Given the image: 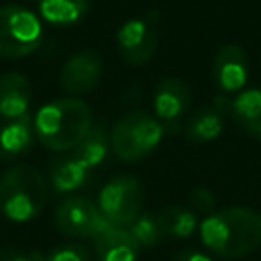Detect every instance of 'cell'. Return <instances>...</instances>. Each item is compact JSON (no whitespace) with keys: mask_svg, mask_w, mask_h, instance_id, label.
I'll return each mask as SVG.
<instances>
[{"mask_svg":"<svg viewBox=\"0 0 261 261\" xmlns=\"http://www.w3.org/2000/svg\"><path fill=\"white\" fill-rule=\"evenodd\" d=\"M190 102L192 92L184 80L175 75L159 80L153 94V110L155 118L163 126V133H175L179 128V118L190 108Z\"/></svg>","mask_w":261,"mask_h":261,"instance_id":"8","label":"cell"},{"mask_svg":"<svg viewBox=\"0 0 261 261\" xmlns=\"http://www.w3.org/2000/svg\"><path fill=\"white\" fill-rule=\"evenodd\" d=\"M247 73H249V63H247V53L234 45L226 43L222 45L214 59H212V82L222 94H234L241 92L247 84Z\"/></svg>","mask_w":261,"mask_h":261,"instance_id":"11","label":"cell"},{"mask_svg":"<svg viewBox=\"0 0 261 261\" xmlns=\"http://www.w3.org/2000/svg\"><path fill=\"white\" fill-rule=\"evenodd\" d=\"M110 135L106 130V124L98 122L92 124V128L88 130V135L82 139V143L73 149V157L80 159L90 171L98 165L104 163V159L108 157L110 151Z\"/></svg>","mask_w":261,"mask_h":261,"instance_id":"17","label":"cell"},{"mask_svg":"<svg viewBox=\"0 0 261 261\" xmlns=\"http://www.w3.org/2000/svg\"><path fill=\"white\" fill-rule=\"evenodd\" d=\"M35 137L55 153L73 151L92 128V110L80 98H57L41 106L33 118Z\"/></svg>","mask_w":261,"mask_h":261,"instance_id":"2","label":"cell"},{"mask_svg":"<svg viewBox=\"0 0 261 261\" xmlns=\"http://www.w3.org/2000/svg\"><path fill=\"white\" fill-rule=\"evenodd\" d=\"M90 169L73 155H61L49 163V181L57 194H69L86 186Z\"/></svg>","mask_w":261,"mask_h":261,"instance_id":"15","label":"cell"},{"mask_svg":"<svg viewBox=\"0 0 261 261\" xmlns=\"http://www.w3.org/2000/svg\"><path fill=\"white\" fill-rule=\"evenodd\" d=\"M55 226L61 234L71 239H94L104 228H108L110 222L90 198L71 196L55 208Z\"/></svg>","mask_w":261,"mask_h":261,"instance_id":"7","label":"cell"},{"mask_svg":"<svg viewBox=\"0 0 261 261\" xmlns=\"http://www.w3.org/2000/svg\"><path fill=\"white\" fill-rule=\"evenodd\" d=\"M222 118L224 116H220L212 106H204V108L196 110L190 116V120L186 122L184 133H186L188 141H192V143H208V141H214L222 133V126H224L222 124Z\"/></svg>","mask_w":261,"mask_h":261,"instance_id":"19","label":"cell"},{"mask_svg":"<svg viewBox=\"0 0 261 261\" xmlns=\"http://www.w3.org/2000/svg\"><path fill=\"white\" fill-rule=\"evenodd\" d=\"M190 204L196 212H204V214H212L214 206H216V198L208 188H194L190 192Z\"/></svg>","mask_w":261,"mask_h":261,"instance_id":"23","label":"cell"},{"mask_svg":"<svg viewBox=\"0 0 261 261\" xmlns=\"http://www.w3.org/2000/svg\"><path fill=\"white\" fill-rule=\"evenodd\" d=\"M35 124L31 114L18 118H4L0 122V159L12 161L31 151L35 143Z\"/></svg>","mask_w":261,"mask_h":261,"instance_id":"13","label":"cell"},{"mask_svg":"<svg viewBox=\"0 0 261 261\" xmlns=\"http://www.w3.org/2000/svg\"><path fill=\"white\" fill-rule=\"evenodd\" d=\"M49 188L39 169L18 163L0 177V214L12 222H29L41 214Z\"/></svg>","mask_w":261,"mask_h":261,"instance_id":"3","label":"cell"},{"mask_svg":"<svg viewBox=\"0 0 261 261\" xmlns=\"http://www.w3.org/2000/svg\"><path fill=\"white\" fill-rule=\"evenodd\" d=\"M116 45H118L120 57L128 65H145L153 59L159 45V37L149 20L133 18L118 29Z\"/></svg>","mask_w":261,"mask_h":261,"instance_id":"10","label":"cell"},{"mask_svg":"<svg viewBox=\"0 0 261 261\" xmlns=\"http://www.w3.org/2000/svg\"><path fill=\"white\" fill-rule=\"evenodd\" d=\"M141 245L126 226L110 224L94 237V253L98 261H137Z\"/></svg>","mask_w":261,"mask_h":261,"instance_id":"12","label":"cell"},{"mask_svg":"<svg viewBox=\"0 0 261 261\" xmlns=\"http://www.w3.org/2000/svg\"><path fill=\"white\" fill-rule=\"evenodd\" d=\"M90 0H39V12L43 20L57 27H67L86 16Z\"/></svg>","mask_w":261,"mask_h":261,"instance_id":"18","label":"cell"},{"mask_svg":"<svg viewBox=\"0 0 261 261\" xmlns=\"http://www.w3.org/2000/svg\"><path fill=\"white\" fill-rule=\"evenodd\" d=\"M171 261H212V259H210L208 255L200 253V251H192V249H188V251H181V253L173 255Z\"/></svg>","mask_w":261,"mask_h":261,"instance_id":"26","label":"cell"},{"mask_svg":"<svg viewBox=\"0 0 261 261\" xmlns=\"http://www.w3.org/2000/svg\"><path fill=\"white\" fill-rule=\"evenodd\" d=\"M43 39V27L39 16L20 6H0V57L18 59L37 51Z\"/></svg>","mask_w":261,"mask_h":261,"instance_id":"5","label":"cell"},{"mask_svg":"<svg viewBox=\"0 0 261 261\" xmlns=\"http://www.w3.org/2000/svg\"><path fill=\"white\" fill-rule=\"evenodd\" d=\"M45 261H90V253L82 245H61L53 249Z\"/></svg>","mask_w":261,"mask_h":261,"instance_id":"22","label":"cell"},{"mask_svg":"<svg viewBox=\"0 0 261 261\" xmlns=\"http://www.w3.org/2000/svg\"><path fill=\"white\" fill-rule=\"evenodd\" d=\"M126 228L130 230V234L141 247H153L163 239L157 212H141L139 218H135Z\"/></svg>","mask_w":261,"mask_h":261,"instance_id":"21","label":"cell"},{"mask_svg":"<svg viewBox=\"0 0 261 261\" xmlns=\"http://www.w3.org/2000/svg\"><path fill=\"white\" fill-rule=\"evenodd\" d=\"M202 243L218 257L239 259L261 245V212L253 208H224L208 214L200 224Z\"/></svg>","mask_w":261,"mask_h":261,"instance_id":"1","label":"cell"},{"mask_svg":"<svg viewBox=\"0 0 261 261\" xmlns=\"http://www.w3.org/2000/svg\"><path fill=\"white\" fill-rule=\"evenodd\" d=\"M102 71H104L102 55L94 49H84L73 53L63 63L59 73V86L61 90L71 94V98L84 96V94H90L100 84Z\"/></svg>","mask_w":261,"mask_h":261,"instance_id":"9","label":"cell"},{"mask_svg":"<svg viewBox=\"0 0 261 261\" xmlns=\"http://www.w3.org/2000/svg\"><path fill=\"white\" fill-rule=\"evenodd\" d=\"M210 106H212L220 116H226V114L232 112V100L228 98V94H218V96L212 100Z\"/></svg>","mask_w":261,"mask_h":261,"instance_id":"25","label":"cell"},{"mask_svg":"<svg viewBox=\"0 0 261 261\" xmlns=\"http://www.w3.org/2000/svg\"><path fill=\"white\" fill-rule=\"evenodd\" d=\"M0 261H45L39 251H18V249H0Z\"/></svg>","mask_w":261,"mask_h":261,"instance_id":"24","label":"cell"},{"mask_svg":"<svg viewBox=\"0 0 261 261\" xmlns=\"http://www.w3.org/2000/svg\"><path fill=\"white\" fill-rule=\"evenodd\" d=\"M163 139V126L143 110H130L118 118L110 133V147L120 161L135 163L151 155Z\"/></svg>","mask_w":261,"mask_h":261,"instance_id":"4","label":"cell"},{"mask_svg":"<svg viewBox=\"0 0 261 261\" xmlns=\"http://www.w3.org/2000/svg\"><path fill=\"white\" fill-rule=\"evenodd\" d=\"M230 116L251 137L261 139V88L239 92V96L232 100Z\"/></svg>","mask_w":261,"mask_h":261,"instance_id":"16","label":"cell"},{"mask_svg":"<svg viewBox=\"0 0 261 261\" xmlns=\"http://www.w3.org/2000/svg\"><path fill=\"white\" fill-rule=\"evenodd\" d=\"M33 90L31 82L16 71H8L0 75V116L2 118H18L29 114Z\"/></svg>","mask_w":261,"mask_h":261,"instance_id":"14","label":"cell"},{"mask_svg":"<svg viewBox=\"0 0 261 261\" xmlns=\"http://www.w3.org/2000/svg\"><path fill=\"white\" fill-rule=\"evenodd\" d=\"M145 202V190L141 181L133 175H118L110 179L100 196L98 208L110 224L128 226L135 218H139Z\"/></svg>","mask_w":261,"mask_h":261,"instance_id":"6","label":"cell"},{"mask_svg":"<svg viewBox=\"0 0 261 261\" xmlns=\"http://www.w3.org/2000/svg\"><path fill=\"white\" fill-rule=\"evenodd\" d=\"M157 218H159L163 237H169V239H188L198 228L196 214L181 206H165L163 210L157 212Z\"/></svg>","mask_w":261,"mask_h":261,"instance_id":"20","label":"cell"}]
</instances>
